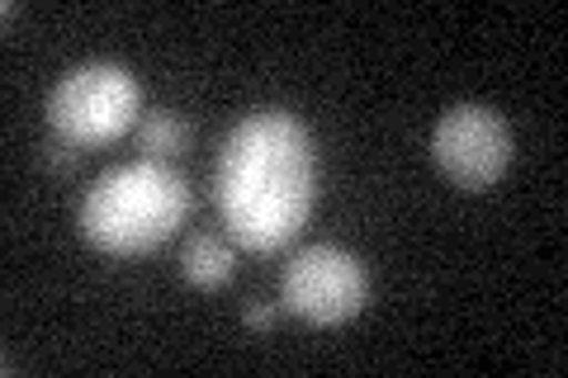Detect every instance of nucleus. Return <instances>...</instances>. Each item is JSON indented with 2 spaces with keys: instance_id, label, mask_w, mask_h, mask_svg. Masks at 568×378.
<instances>
[{
  "instance_id": "f257e3e1",
  "label": "nucleus",
  "mask_w": 568,
  "mask_h": 378,
  "mask_svg": "<svg viewBox=\"0 0 568 378\" xmlns=\"http://www.w3.org/2000/svg\"><path fill=\"white\" fill-rule=\"evenodd\" d=\"M317 194V152L308 129L284 110H256L233 123L213 166V200L233 242L280 251L304 232Z\"/></svg>"
},
{
  "instance_id": "f03ea898",
  "label": "nucleus",
  "mask_w": 568,
  "mask_h": 378,
  "mask_svg": "<svg viewBox=\"0 0 568 378\" xmlns=\"http://www.w3.org/2000/svg\"><path fill=\"white\" fill-rule=\"evenodd\" d=\"M185 218H190L185 175L156 156L119 161V166L100 171L81 200V237L100 256H119V260L166 246Z\"/></svg>"
},
{
  "instance_id": "7ed1b4c3",
  "label": "nucleus",
  "mask_w": 568,
  "mask_h": 378,
  "mask_svg": "<svg viewBox=\"0 0 568 378\" xmlns=\"http://www.w3.org/2000/svg\"><path fill=\"white\" fill-rule=\"evenodd\" d=\"M142 123V85L119 62H85L48 90V129L71 147H110Z\"/></svg>"
},
{
  "instance_id": "20e7f679",
  "label": "nucleus",
  "mask_w": 568,
  "mask_h": 378,
  "mask_svg": "<svg viewBox=\"0 0 568 378\" xmlns=\"http://www.w3.org/2000/svg\"><path fill=\"white\" fill-rule=\"evenodd\" d=\"M365 303H369V269L346 246L317 242L284 265L280 308L308 321V327H342V321L365 313Z\"/></svg>"
},
{
  "instance_id": "39448f33",
  "label": "nucleus",
  "mask_w": 568,
  "mask_h": 378,
  "mask_svg": "<svg viewBox=\"0 0 568 378\" xmlns=\"http://www.w3.org/2000/svg\"><path fill=\"white\" fill-rule=\"evenodd\" d=\"M511 152H517L511 123L497 110H488V104H450L436 119L432 161L455 190H469V194L493 190L507 175Z\"/></svg>"
},
{
  "instance_id": "423d86ee",
  "label": "nucleus",
  "mask_w": 568,
  "mask_h": 378,
  "mask_svg": "<svg viewBox=\"0 0 568 378\" xmlns=\"http://www.w3.org/2000/svg\"><path fill=\"white\" fill-rule=\"evenodd\" d=\"M237 269V251L223 237H209V232H194V237L181 246V275L194 284V289H223Z\"/></svg>"
},
{
  "instance_id": "0eeeda50",
  "label": "nucleus",
  "mask_w": 568,
  "mask_h": 378,
  "mask_svg": "<svg viewBox=\"0 0 568 378\" xmlns=\"http://www.w3.org/2000/svg\"><path fill=\"white\" fill-rule=\"evenodd\" d=\"M138 142H142V152H148V156L171 161L175 152H185V147H190V123H185L181 114H171V110H162V114H142V123H138Z\"/></svg>"
},
{
  "instance_id": "6e6552de",
  "label": "nucleus",
  "mask_w": 568,
  "mask_h": 378,
  "mask_svg": "<svg viewBox=\"0 0 568 378\" xmlns=\"http://www.w3.org/2000/svg\"><path fill=\"white\" fill-rule=\"evenodd\" d=\"M275 317H280V303H256V308H246V313H242L246 331H271V327H275Z\"/></svg>"
},
{
  "instance_id": "1a4fd4ad",
  "label": "nucleus",
  "mask_w": 568,
  "mask_h": 378,
  "mask_svg": "<svg viewBox=\"0 0 568 378\" xmlns=\"http://www.w3.org/2000/svg\"><path fill=\"white\" fill-rule=\"evenodd\" d=\"M71 161H77V147H71V142H62V137H52V142H48V166L67 171Z\"/></svg>"
}]
</instances>
